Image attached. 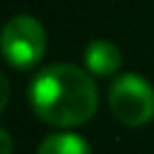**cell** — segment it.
<instances>
[{"label": "cell", "mask_w": 154, "mask_h": 154, "mask_svg": "<svg viewBox=\"0 0 154 154\" xmlns=\"http://www.w3.org/2000/svg\"><path fill=\"white\" fill-rule=\"evenodd\" d=\"M7 96H10V84H7V77H2V108L7 106Z\"/></svg>", "instance_id": "52a82bcc"}, {"label": "cell", "mask_w": 154, "mask_h": 154, "mask_svg": "<svg viewBox=\"0 0 154 154\" xmlns=\"http://www.w3.org/2000/svg\"><path fill=\"white\" fill-rule=\"evenodd\" d=\"M120 63H123L120 48L106 38H96L84 48V67L94 77H108L118 72Z\"/></svg>", "instance_id": "277c9868"}, {"label": "cell", "mask_w": 154, "mask_h": 154, "mask_svg": "<svg viewBox=\"0 0 154 154\" xmlns=\"http://www.w3.org/2000/svg\"><path fill=\"white\" fill-rule=\"evenodd\" d=\"M29 103L41 123L67 130L91 120L99 94L89 72L70 63H58L43 67L31 79Z\"/></svg>", "instance_id": "6da1fadb"}, {"label": "cell", "mask_w": 154, "mask_h": 154, "mask_svg": "<svg viewBox=\"0 0 154 154\" xmlns=\"http://www.w3.org/2000/svg\"><path fill=\"white\" fill-rule=\"evenodd\" d=\"M36 154H91V149L79 135L70 130H60V132L46 135Z\"/></svg>", "instance_id": "5b68a950"}, {"label": "cell", "mask_w": 154, "mask_h": 154, "mask_svg": "<svg viewBox=\"0 0 154 154\" xmlns=\"http://www.w3.org/2000/svg\"><path fill=\"white\" fill-rule=\"evenodd\" d=\"M0 140H2V152L0 154H12V140H10V132L7 130L0 132Z\"/></svg>", "instance_id": "8992f818"}, {"label": "cell", "mask_w": 154, "mask_h": 154, "mask_svg": "<svg viewBox=\"0 0 154 154\" xmlns=\"http://www.w3.org/2000/svg\"><path fill=\"white\" fill-rule=\"evenodd\" d=\"M46 53V29L31 14H14L2 29V55L17 70L34 67Z\"/></svg>", "instance_id": "3957f363"}, {"label": "cell", "mask_w": 154, "mask_h": 154, "mask_svg": "<svg viewBox=\"0 0 154 154\" xmlns=\"http://www.w3.org/2000/svg\"><path fill=\"white\" fill-rule=\"evenodd\" d=\"M108 108L118 123L142 128L154 118V87L142 75H120L108 89Z\"/></svg>", "instance_id": "7a4b0ae2"}]
</instances>
